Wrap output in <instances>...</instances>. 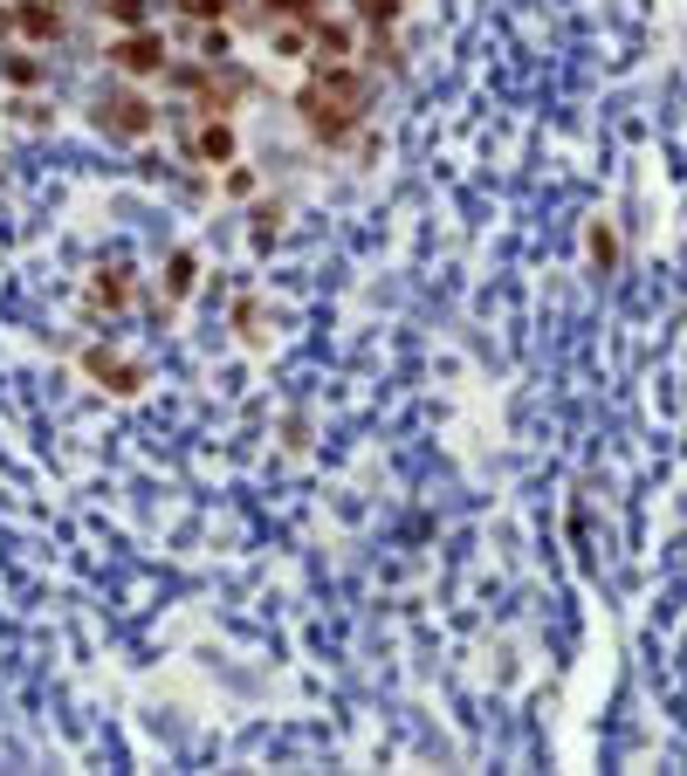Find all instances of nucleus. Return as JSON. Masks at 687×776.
Segmentation results:
<instances>
[{
  "label": "nucleus",
  "mask_w": 687,
  "mask_h": 776,
  "mask_svg": "<svg viewBox=\"0 0 687 776\" xmlns=\"http://www.w3.org/2000/svg\"><path fill=\"white\" fill-rule=\"evenodd\" d=\"M296 110H303V131L316 145H344L372 110V69L365 62H316L310 84L296 90Z\"/></svg>",
  "instance_id": "1"
},
{
  "label": "nucleus",
  "mask_w": 687,
  "mask_h": 776,
  "mask_svg": "<svg viewBox=\"0 0 687 776\" xmlns=\"http://www.w3.org/2000/svg\"><path fill=\"white\" fill-rule=\"evenodd\" d=\"M97 131H104V138L138 145V138H151V131H158V110H151L138 90H104V97H97Z\"/></svg>",
  "instance_id": "2"
},
{
  "label": "nucleus",
  "mask_w": 687,
  "mask_h": 776,
  "mask_svg": "<svg viewBox=\"0 0 687 776\" xmlns=\"http://www.w3.org/2000/svg\"><path fill=\"white\" fill-rule=\"evenodd\" d=\"M110 69H117V76H166V69H173L166 35H151V28H125V35L110 42Z\"/></svg>",
  "instance_id": "3"
},
{
  "label": "nucleus",
  "mask_w": 687,
  "mask_h": 776,
  "mask_svg": "<svg viewBox=\"0 0 687 776\" xmlns=\"http://www.w3.org/2000/svg\"><path fill=\"white\" fill-rule=\"evenodd\" d=\"M234 125L227 117H199V125L186 131V158H199V166H234Z\"/></svg>",
  "instance_id": "4"
},
{
  "label": "nucleus",
  "mask_w": 687,
  "mask_h": 776,
  "mask_svg": "<svg viewBox=\"0 0 687 776\" xmlns=\"http://www.w3.org/2000/svg\"><path fill=\"white\" fill-rule=\"evenodd\" d=\"M310 56L316 62H357V21L310 14Z\"/></svg>",
  "instance_id": "5"
},
{
  "label": "nucleus",
  "mask_w": 687,
  "mask_h": 776,
  "mask_svg": "<svg viewBox=\"0 0 687 776\" xmlns=\"http://www.w3.org/2000/svg\"><path fill=\"white\" fill-rule=\"evenodd\" d=\"M84 372H90V379H104L110 392H138V385H145V372H138V364H131V357H117V351H104V344L84 357Z\"/></svg>",
  "instance_id": "6"
},
{
  "label": "nucleus",
  "mask_w": 687,
  "mask_h": 776,
  "mask_svg": "<svg viewBox=\"0 0 687 776\" xmlns=\"http://www.w3.org/2000/svg\"><path fill=\"white\" fill-rule=\"evenodd\" d=\"M90 303H97V310H125V303H131V268H97Z\"/></svg>",
  "instance_id": "7"
},
{
  "label": "nucleus",
  "mask_w": 687,
  "mask_h": 776,
  "mask_svg": "<svg viewBox=\"0 0 687 776\" xmlns=\"http://www.w3.org/2000/svg\"><path fill=\"white\" fill-rule=\"evenodd\" d=\"M268 42H275V56H310V14H296V21H268Z\"/></svg>",
  "instance_id": "8"
},
{
  "label": "nucleus",
  "mask_w": 687,
  "mask_h": 776,
  "mask_svg": "<svg viewBox=\"0 0 687 776\" xmlns=\"http://www.w3.org/2000/svg\"><path fill=\"white\" fill-rule=\"evenodd\" d=\"M97 14L110 28H151V0H97Z\"/></svg>",
  "instance_id": "9"
},
{
  "label": "nucleus",
  "mask_w": 687,
  "mask_h": 776,
  "mask_svg": "<svg viewBox=\"0 0 687 776\" xmlns=\"http://www.w3.org/2000/svg\"><path fill=\"white\" fill-rule=\"evenodd\" d=\"M227 56H234L227 21H199V62H227Z\"/></svg>",
  "instance_id": "10"
},
{
  "label": "nucleus",
  "mask_w": 687,
  "mask_h": 776,
  "mask_svg": "<svg viewBox=\"0 0 687 776\" xmlns=\"http://www.w3.org/2000/svg\"><path fill=\"white\" fill-rule=\"evenodd\" d=\"M0 76H8V84H42L49 69L35 62V49H21V42H14V56H0Z\"/></svg>",
  "instance_id": "11"
},
{
  "label": "nucleus",
  "mask_w": 687,
  "mask_h": 776,
  "mask_svg": "<svg viewBox=\"0 0 687 776\" xmlns=\"http://www.w3.org/2000/svg\"><path fill=\"white\" fill-rule=\"evenodd\" d=\"M173 8H179L186 21H227V14H234V0H173Z\"/></svg>",
  "instance_id": "12"
},
{
  "label": "nucleus",
  "mask_w": 687,
  "mask_h": 776,
  "mask_svg": "<svg viewBox=\"0 0 687 776\" xmlns=\"http://www.w3.org/2000/svg\"><path fill=\"white\" fill-rule=\"evenodd\" d=\"M323 0H262V14L268 21H296V14H316Z\"/></svg>",
  "instance_id": "13"
},
{
  "label": "nucleus",
  "mask_w": 687,
  "mask_h": 776,
  "mask_svg": "<svg viewBox=\"0 0 687 776\" xmlns=\"http://www.w3.org/2000/svg\"><path fill=\"white\" fill-rule=\"evenodd\" d=\"M357 21H372V28H392V21H399V0H357Z\"/></svg>",
  "instance_id": "14"
},
{
  "label": "nucleus",
  "mask_w": 687,
  "mask_h": 776,
  "mask_svg": "<svg viewBox=\"0 0 687 776\" xmlns=\"http://www.w3.org/2000/svg\"><path fill=\"white\" fill-rule=\"evenodd\" d=\"M591 262H598V268H612V262H619V248H612V227H591Z\"/></svg>",
  "instance_id": "15"
},
{
  "label": "nucleus",
  "mask_w": 687,
  "mask_h": 776,
  "mask_svg": "<svg viewBox=\"0 0 687 776\" xmlns=\"http://www.w3.org/2000/svg\"><path fill=\"white\" fill-rule=\"evenodd\" d=\"M193 289V255H173V296Z\"/></svg>",
  "instance_id": "16"
}]
</instances>
